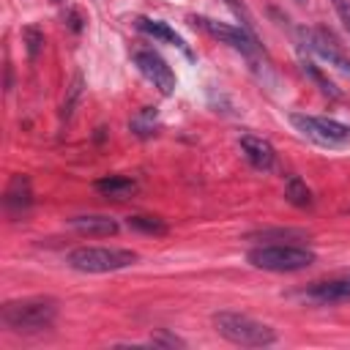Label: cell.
<instances>
[{
  "mask_svg": "<svg viewBox=\"0 0 350 350\" xmlns=\"http://www.w3.org/2000/svg\"><path fill=\"white\" fill-rule=\"evenodd\" d=\"M301 36H304V44H306L309 52H314L320 60H325L328 66H334L339 74H345L350 79V57L334 44V38H331L328 30H323V27H317V30H301Z\"/></svg>",
  "mask_w": 350,
  "mask_h": 350,
  "instance_id": "ba28073f",
  "label": "cell"
},
{
  "mask_svg": "<svg viewBox=\"0 0 350 350\" xmlns=\"http://www.w3.org/2000/svg\"><path fill=\"white\" fill-rule=\"evenodd\" d=\"M5 211L8 213H25L30 205H33V189H30V180L25 175H14L8 189H5Z\"/></svg>",
  "mask_w": 350,
  "mask_h": 350,
  "instance_id": "7c38bea8",
  "label": "cell"
},
{
  "mask_svg": "<svg viewBox=\"0 0 350 350\" xmlns=\"http://www.w3.org/2000/svg\"><path fill=\"white\" fill-rule=\"evenodd\" d=\"M224 5H227V8H230L235 16H238L241 27L257 38V25H254V16H252V11L246 8V3H243V0H224ZM257 41H260V38H257Z\"/></svg>",
  "mask_w": 350,
  "mask_h": 350,
  "instance_id": "d6986e66",
  "label": "cell"
},
{
  "mask_svg": "<svg viewBox=\"0 0 350 350\" xmlns=\"http://www.w3.org/2000/svg\"><path fill=\"white\" fill-rule=\"evenodd\" d=\"M129 129H131L137 137H150V134H156V107H142V109L131 118Z\"/></svg>",
  "mask_w": 350,
  "mask_h": 350,
  "instance_id": "e0dca14e",
  "label": "cell"
},
{
  "mask_svg": "<svg viewBox=\"0 0 350 350\" xmlns=\"http://www.w3.org/2000/svg\"><path fill=\"white\" fill-rule=\"evenodd\" d=\"M191 22H194L197 27H202L208 36L219 38L221 44H227V46L238 49V52H241V55H246V57H252V55L260 49V41H257L252 33H246L243 27L224 25V22H216V19H208V16H191Z\"/></svg>",
  "mask_w": 350,
  "mask_h": 350,
  "instance_id": "8992f818",
  "label": "cell"
},
{
  "mask_svg": "<svg viewBox=\"0 0 350 350\" xmlns=\"http://www.w3.org/2000/svg\"><path fill=\"white\" fill-rule=\"evenodd\" d=\"M249 238H260V241H301V238H306V232L304 230H290V227H284V230H260V232H252Z\"/></svg>",
  "mask_w": 350,
  "mask_h": 350,
  "instance_id": "ffe728a7",
  "label": "cell"
},
{
  "mask_svg": "<svg viewBox=\"0 0 350 350\" xmlns=\"http://www.w3.org/2000/svg\"><path fill=\"white\" fill-rule=\"evenodd\" d=\"M246 260H249V265H254L260 271L293 273V271L309 268L317 257L306 246H295V243H262V246L249 249Z\"/></svg>",
  "mask_w": 350,
  "mask_h": 350,
  "instance_id": "277c9868",
  "label": "cell"
},
{
  "mask_svg": "<svg viewBox=\"0 0 350 350\" xmlns=\"http://www.w3.org/2000/svg\"><path fill=\"white\" fill-rule=\"evenodd\" d=\"M137 30H142L145 36H150V38H159V41H164V44H172V46H178L180 52H186L189 57H191V52H189V46H186V41L167 25V22H161V19H148V16H137Z\"/></svg>",
  "mask_w": 350,
  "mask_h": 350,
  "instance_id": "4fadbf2b",
  "label": "cell"
},
{
  "mask_svg": "<svg viewBox=\"0 0 350 350\" xmlns=\"http://www.w3.org/2000/svg\"><path fill=\"white\" fill-rule=\"evenodd\" d=\"M126 224L131 230H137V232H145V235H164L170 230L167 221L159 219V216H129Z\"/></svg>",
  "mask_w": 350,
  "mask_h": 350,
  "instance_id": "ac0fdd59",
  "label": "cell"
},
{
  "mask_svg": "<svg viewBox=\"0 0 350 350\" xmlns=\"http://www.w3.org/2000/svg\"><path fill=\"white\" fill-rule=\"evenodd\" d=\"M301 298L317 306H336L350 301V276H334V279H320L312 282L309 287L301 290Z\"/></svg>",
  "mask_w": 350,
  "mask_h": 350,
  "instance_id": "9c48e42d",
  "label": "cell"
},
{
  "mask_svg": "<svg viewBox=\"0 0 350 350\" xmlns=\"http://www.w3.org/2000/svg\"><path fill=\"white\" fill-rule=\"evenodd\" d=\"M331 5L336 8V16L342 19L345 30L350 33V0H331Z\"/></svg>",
  "mask_w": 350,
  "mask_h": 350,
  "instance_id": "7402d4cb",
  "label": "cell"
},
{
  "mask_svg": "<svg viewBox=\"0 0 350 350\" xmlns=\"http://www.w3.org/2000/svg\"><path fill=\"white\" fill-rule=\"evenodd\" d=\"M284 200L295 208H309L312 205V189L298 178V175H287L284 180Z\"/></svg>",
  "mask_w": 350,
  "mask_h": 350,
  "instance_id": "9a60e30c",
  "label": "cell"
},
{
  "mask_svg": "<svg viewBox=\"0 0 350 350\" xmlns=\"http://www.w3.org/2000/svg\"><path fill=\"white\" fill-rule=\"evenodd\" d=\"M22 38H25V44H27V57L36 60L38 52H41V46H44V33H41L36 25H27V27L22 30Z\"/></svg>",
  "mask_w": 350,
  "mask_h": 350,
  "instance_id": "44dd1931",
  "label": "cell"
},
{
  "mask_svg": "<svg viewBox=\"0 0 350 350\" xmlns=\"http://www.w3.org/2000/svg\"><path fill=\"white\" fill-rule=\"evenodd\" d=\"M301 68H304V74H306V77L320 88V93H325V96H331V98H339V96H342V93H339V88H336V85H334V82L320 71V66H314L312 60H306V57H304V60H301Z\"/></svg>",
  "mask_w": 350,
  "mask_h": 350,
  "instance_id": "2e32d148",
  "label": "cell"
},
{
  "mask_svg": "<svg viewBox=\"0 0 350 350\" xmlns=\"http://www.w3.org/2000/svg\"><path fill=\"white\" fill-rule=\"evenodd\" d=\"M0 320L14 334H38L55 325L57 320V301L49 295H33V298H16L3 304Z\"/></svg>",
  "mask_w": 350,
  "mask_h": 350,
  "instance_id": "6da1fadb",
  "label": "cell"
},
{
  "mask_svg": "<svg viewBox=\"0 0 350 350\" xmlns=\"http://www.w3.org/2000/svg\"><path fill=\"white\" fill-rule=\"evenodd\" d=\"M290 123L309 137L317 145H342L350 139V126L334 120V118H320V115H304V112H290Z\"/></svg>",
  "mask_w": 350,
  "mask_h": 350,
  "instance_id": "5b68a950",
  "label": "cell"
},
{
  "mask_svg": "<svg viewBox=\"0 0 350 350\" xmlns=\"http://www.w3.org/2000/svg\"><path fill=\"white\" fill-rule=\"evenodd\" d=\"M139 260L137 252L120 246H79L66 254V265L82 273H112L131 268Z\"/></svg>",
  "mask_w": 350,
  "mask_h": 350,
  "instance_id": "3957f363",
  "label": "cell"
},
{
  "mask_svg": "<svg viewBox=\"0 0 350 350\" xmlns=\"http://www.w3.org/2000/svg\"><path fill=\"white\" fill-rule=\"evenodd\" d=\"M93 186L98 194H104L109 200H126L137 191V180L126 178V175H107V178H98Z\"/></svg>",
  "mask_w": 350,
  "mask_h": 350,
  "instance_id": "5bb4252c",
  "label": "cell"
},
{
  "mask_svg": "<svg viewBox=\"0 0 350 350\" xmlns=\"http://www.w3.org/2000/svg\"><path fill=\"white\" fill-rule=\"evenodd\" d=\"M295 3H298V5H306V3H309V0H295Z\"/></svg>",
  "mask_w": 350,
  "mask_h": 350,
  "instance_id": "603a6c76",
  "label": "cell"
},
{
  "mask_svg": "<svg viewBox=\"0 0 350 350\" xmlns=\"http://www.w3.org/2000/svg\"><path fill=\"white\" fill-rule=\"evenodd\" d=\"M68 224L79 232V235H88V238H109V235H118L120 224L118 219L107 216V213H82V216H71Z\"/></svg>",
  "mask_w": 350,
  "mask_h": 350,
  "instance_id": "30bf717a",
  "label": "cell"
},
{
  "mask_svg": "<svg viewBox=\"0 0 350 350\" xmlns=\"http://www.w3.org/2000/svg\"><path fill=\"white\" fill-rule=\"evenodd\" d=\"M213 328L219 336H224L227 342L241 345V347H268L276 342V331L268 323L254 320L252 314H243V312H232V309L216 312Z\"/></svg>",
  "mask_w": 350,
  "mask_h": 350,
  "instance_id": "7a4b0ae2",
  "label": "cell"
},
{
  "mask_svg": "<svg viewBox=\"0 0 350 350\" xmlns=\"http://www.w3.org/2000/svg\"><path fill=\"white\" fill-rule=\"evenodd\" d=\"M134 66L139 68V74L161 93V96H170L175 90V71L167 66V60L153 52V49H137L134 52Z\"/></svg>",
  "mask_w": 350,
  "mask_h": 350,
  "instance_id": "52a82bcc",
  "label": "cell"
},
{
  "mask_svg": "<svg viewBox=\"0 0 350 350\" xmlns=\"http://www.w3.org/2000/svg\"><path fill=\"white\" fill-rule=\"evenodd\" d=\"M241 150H243L246 161H249L254 170L268 172V170H273V164H276V150H273V145H271L268 139H262V137L241 134Z\"/></svg>",
  "mask_w": 350,
  "mask_h": 350,
  "instance_id": "8fae6325",
  "label": "cell"
}]
</instances>
